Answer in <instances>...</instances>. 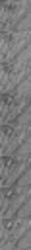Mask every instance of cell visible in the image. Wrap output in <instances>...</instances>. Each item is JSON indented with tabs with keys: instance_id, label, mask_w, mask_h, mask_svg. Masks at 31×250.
<instances>
[{
	"instance_id": "7a4b0ae2",
	"label": "cell",
	"mask_w": 31,
	"mask_h": 250,
	"mask_svg": "<svg viewBox=\"0 0 31 250\" xmlns=\"http://www.w3.org/2000/svg\"><path fill=\"white\" fill-rule=\"evenodd\" d=\"M25 47H29V29H16L12 33H4V39H2V62H10Z\"/></svg>"
},
{
	"instance_id": "6da1fadb",
	"label": "cell",
	"mask_w": 31,
	"mask_h": 250,
	"mask_svg": "<svg viewBox=\"0 0 31 250\" xmlns=\"http://www.w3.org/2000/svg\"><path fill=\"white\" fill-rule=\"evenodd\" d=\"M29 195V170L25 168L14 182L4 184L2 189V197H4V207L2 213L8 209H17Z\"/></svg>"
},
{
	"instance_id": "3957f363",
	"label": "cell",
	"mask_w": 31,
	"mask_h": 250,
	"mask_svg": "<svg viewBox=\"0 0 31 250\" xmlns=\"http://www.w3.org/2000/svg\"><path fill=\"white\" fill-rule=\"evenodd\" d=\"M2 250H29V232L25 230L19 238L2 242Z\"/></svg>"
},
{
	"instance_id": "277c9868",
	"label": "cell",
	"mask_w": 31,
	"mask_h": 250,
	"mask_svg": "<svg viewBox=\"0 0 31 250\" xmlns=\"http://www.w3.org/2000/svg\"><path fill=\"white\" fill-rule=\"evenodd\" d=\"M4 2H6V0H4Z\"/></svg>"
}]
</instances>
